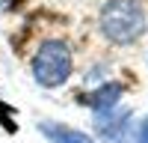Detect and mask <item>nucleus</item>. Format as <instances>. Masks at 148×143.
<instances>
[{
    "label": "nucleus",
    "instance_id": "f257e3e1",
    "mask_svg": "<svg viewBox=\"0 0 148 143\" xmlns=\"http://www.w3.org/2000/svg\"><path fill=\"white\" fill-rule=\"evenodd\" d=\"M148 30V18L139 0H110L101 9V33L113 45H133Z\"/></svg>",
    "mask_w": 148,
    "mask_h": 143
},
{
    "label": "nucleus",
    "instance_id": "f03ea898",
    "mask_svg": "<svg viewBox=\"0 0 148 143\" xmlns=\"http://www.w3.org/2000/svg\"><path fill=\"white\" fill-rule=\"evenodd\" d=\"M74 72V57H71V48L62 39H47L39 45V51L33 57V78L36 83L53 90V87H62V83L71 78Z\"/></svg>",
    "mask_w": 148,
    "mask_h": 143
},
{
    "label": "nucleus",
    "instance_id": "7ed1b4c3",
    "mask_svg": "<svg viewBox=\"0 0 148 143\" xmlns=\"http://www.w3.org/2000/svg\"><path fill=\"white\" fill-rule=\"evenodd\" d=\"M127 128H130L127 110H107V113H98V119H95V131L107 143H125Z\"/></svg>",
    "mask_w": 148,
    "mask_h": 143
},
{
    "label": "nucleus",
    "instance_id": "20e7f679",
    "mask_svg": "<svg viewBox=\"0 0 148 143\" xmlns=\"http://www.w3.org/2000/svg\"><path fill=\"white\" fill-rule=\"evenodd\" d=\"M39 131L51 143H95L86 131H77L71 125H62V122H39Z\"/></svg>",
    "mask_w": 148,
    "mask_h": 143
},
{
    "label": "nucleus",
    "instance_id": "39448f33",
    "mask_svg": "<svg viewBox=\"0 0 148 143\" xmlns=\"http://www.w3.org/2000/svg\"><path fill=\"white\" fill-rule=\"evenodd\" d=\"M121 92H125V87L121 83H104V87H98L92 95H89V104L95 107V113H107V110H113V107L119 104L121 99Z\"/></svg>",
    "mask_w": 148,
    "mask_h": 143
}]
</instances>
